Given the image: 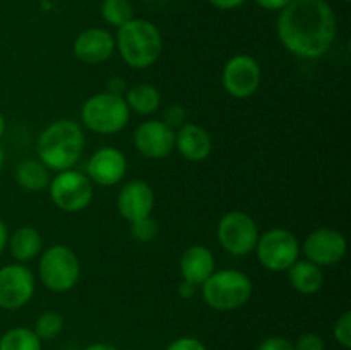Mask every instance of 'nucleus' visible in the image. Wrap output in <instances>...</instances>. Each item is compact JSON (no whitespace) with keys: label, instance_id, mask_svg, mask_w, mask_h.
<instances>
[{"label":"nucleus","instance_id":"nucleus-1","mask_svg":"<svg viewBox=\"0 0 351 350\" xmlns=\"http://www.w3.org/2000/svg\"><path fill=\"white\" fill-rule=\"evenodd\" d=\"M276 33L291 55L317 60L331 50L338 33V19L326 0H291L280 10Z\"/></svg>","mask_w":351,"mask_h":350},{"label":"nucleus","instance_id":"nucleus-2","mask_svg":"<svg viewBox=\"0 0 351 350\" xmlns=\"http://www.w3.org/2000/svg\"><path fill=\"white\" fill-rule=\"evenodd\" d=\"M84 144V132L75 120H55L38 136V160L50 172L71 170L81 160Z\"/></svg>","mask_w":351,"mask_h":350},{"label":"nucleus","instance_id":"nucleus-3","mask_svg":"<svg viewBox=\"0 0 351 350\" xmlns=\"http://www.w3.org/2000/svg\"><path fill=\"white\" fill-rule=\"evenodd\" d=\"M115 48L129 67L147 69L161 57L163 38L154 23L132 17L117 31Z\"/></svg>","mask_w":351,"mask_h":350},{"label":"nucleus","instance_id":"nucleus-4","mask_svg":"<svg viewBox=\"0 0 351 350\" xmlns=\"http://www.w3.org/2000/svg\"><path fill=\"white\" fill-rule=\"evenodd\" d=\"M252 280L243 271L233 268L215 271L201 285V294L206 304L221 312L243 307L252 297Z\"/></svg>","mask_w":351,"mask_h":350},{"label":"nucleus","instance_id":"nucleus-5","mask_svg":"<svg viewBox=\"0 0 351 350\" xmlns=\"http://www.w3.org/2000/svg\"><path fill=\"white\" fill-rule=\"evenodd\" d=\"M81 120L93 132L112 136L125 129L130 120V110L123 96L110 91L96 93L82 103Z\"/></svg>","mask_w":351,"mask_h":350},{"label":"nucleus","instance_id":"nucleus-6","mask_svg":"<svg viewBox=\"0 0 351 350\" xmlns=\"http://www.w3.org/2000/svg\"><path fill=\"white\" fill-rule=\"evenodd\" d=\"M38 275L45 287L55 294L72 290L81 278V263L71 247L55 244L48 247L40 257Z\"/></svg>","mask_w":351,"mask_h":350},{"label":"nucleus","instance_id":"nucleus-7","mask_svg":"<svg viewBox=\"0 0 351 350\" xmlns=\"http://www.w3.org/2000/svg\"><path fill=\"white\" fill-rule=\"evenodd\" d=\"M254 250L263 268L273 273H281L288 271V268L298 261L300 242L291 230L276 226L259 235Z\"/></svg>","mask_w":351,"mask_h":350},{"label":"nucleus","instance_id":"nucleus-8","mask_svg":"<svg viewBox=\"0 0 351 350\" xmlns=\"http://www.w3.org/2000/svg\"><path fill=\"white\" fill-rule=\"evenodd\" d=\"M216 235L225 253L235 257H243L256 249L259 240V226L249 213L235 209L221 216Z\"/></svg>","mask_w":351,"mask_h":350},{"label":"nucleus","instance_id":"nucleus-9","mask_svg":"<svg viewBox=\"0 0 351 350\" xmlns=\"http://www.w3.org/2000/svg\"><path fill=\"white\" fill-rule=\"evenodd\" d=\"M50 198L58 209L65 213H79L88 208L95 196L93 182L88 175L74 170L57 172L48 185Z\"/></svg>","mask_w":351,"mask_h":350},{"label":"nucleus","instance_id":"nucleus-10","mask_svg":"<svg viewBox=\"0 0 351 350\" xmlns=\"http://www.w3.org/2000/svg\"><path fill=\"white\" fill-rule=\"evenodd\" d=\"M263 79L259 62L245 54L235 55L223 67L221 82L232 98L247 100L257 93Z\"/></svg>","mask_w":351,"mask_h":350},{"label":"nucleus","instance_id":"nucleus-11","mask_svg":"<svg viewBox=\"0 0 351 350\" xmlns=\"http://www.w3.org/2000/svg\"><path fill=\"white\" fill-rule=\"evenodd\" d=\"M36 290L34 275L26 264L10 263L0 268V309L16 311L33 299Z\"/></svg>","mask_w":351,"mask_h":350},{"label":"nucleus","instance_id":"nucleus-12","mask_svg":"<svg viewBox=\"0 0 351 350\" xmlns=\"http://www.w3.org/2000/svg\"><path fill=\"white\" fill-rule=\"evenodd\" d=\"M300 250H304L305 257L317 266H335L346 256L348 242L339 230L322 226L308 233Z\"/></svg>","mask_w":351,"mask_h":350},{"label":"nucleus","instance_id":"nucleus-13","mask_svg":"<svg viewBox=\"0 0 351 350\" xmlns=\"http://www.w3.org/2000/svg\"><path fill=\"white\" fill-rule=\"evenodd\" d=\"M134 146L149 160H163L175 150V129L163 120H146L134 130Z\"/></svg>","mask_w":351,"mask_h":350},{"label":"nucleus","instance_id":"nucleus-14","mask_svg":"<svg viewBox=\"0 0 351 350\" xmlns=\"http://www.w3.org/2000/svg\"><path fill=\"white\" fill-rule=\"evenodd\" d=\"M88 178L101 187L117 185L127 174V158L120 150L113 146L99 148L91 154L86 165Z\"/></svg>","mask_w":351,"mask_h":350},{"label":"nucleus","instance_id":"nucleus-15","mask_svg":"<svg viewBox=\"0 0 351 350\" xmlns=\"http://www.w3.org/2000/svg\"><path fill=\"white\" fill-rule=\"evenodd\" d=\"M72 51L82 64L99 65L115 51V36L105 27H88L75 36Z\"/></svg>","mask_w":351,"mask_h":350},{"label":"nucleus","instance_id":"nucleus-16","mask_svg":"<svg viewBox=\"0 0 351 350\" xmlns=\"http://www.w3.org/2000/svg\"><path fill=\"white\" fill-rule=\"evenodd\" d=\"M154 208V192L144 180H130L117 196L119 215L129 223L151 216Z\"/></svg>","mask_w":351,"mask_h":350},{"label":"nucleus","instance_id":"nucleus-17","mask_svg":"<svg viewBox=\"0 0 351 350\" xmlns=\"http://www.w3.org/2000/svg\"><path fill=\"white\" fill-rule=\"evenodd\" d=\"M175 150L187 161L199 163L211 154L213 139L204 127L197 124H184L175 132Z\"/></svg>","mask_w":351,"mask_h":350},{"label":"nucleus","instance_id":"nucleus-18","mask_svg":"<svg viewBox=\"0 0 351 350\" xmlns=\"http://www.w3.org/2000/svg\"><path fill=\"white\" fill-rule=\"evenodd\" d=\"M216 271V259L211 249L201 244L187 247L180 257L182 280L201 287Z\"/></svg>","mask_w":351,"mask_h":350},{"label":"nucleus","instance_id":"nucleus-19","mask_svg":"<svg viewBox=\"0 0 351 350\" xmlns=\"http://www.w3.org/2000/svg\"><path fill=\"white\" fill-rule=\"evenodd\" d=\"M288 281L298 294L314 295L324 287V271L308 259H298L288 268Z\"/></svg>","mask_w":351,"mask_h":350},{"label":"nucleus","instance_id":"nucleus-20","mask_svg":"<svg viewBox=\"0 0 351 350\" xmlns=\"http://www.w3.org/2000/svg\"><path fill=\"white\" fill-rule=\"evenodd\" d=\"M7 244H9L10 254H12L14 259L17 263L24 264L40 256L41 247H43V239H41V233L34 226L23 225L14 230Z\"/></svg>","mask_w":351,"mask_h":350},{"label":"nucleus","instance_id":"nucleus-21","mask_svg":"<svg viewBox=\"0 0 351 350\" xmlns=\"http://www.w3.org/2000/svg\"><path fill=\"white\" fill-rule=\"evenodd\" d=\"M16 177L17 185L27 192H40L48 189L50 185V170L41 163L40 160L34 158H27L23 160L16 167Z\"/></svg>","mask_w":351,"mask_h":350},{"label":"nucleus","instance_id":"nucleus-22","mask_svg":"<svg viewBox=\"0 0 351 350\" xmlns=\"http://www.w3.org/2000/svg\"><path fill=\"white\" fill-rule=\"evenodd\" d=\"M123 100L130 112H136L139 115H153L161 106L160 89L147 82H141L127 89Z\"/></svg>","mask_w":351,"mask_h":350},{"label":"nucleus","instance_id":"nucleus-23","mask_svg":"<svg viewBox=\"0 0 351 350\" xmlns=\"http://www.w3.org/2000/svg\"><path fill=\"white\" fill-rule=\"evenodd\" d=\"M0 350H41V340L31 328L16 326L0 336Z\"/></svg>","mask_w":351,"mask_h":350},{"label":"nucleus","instance_id":"nucleus-24","mask_svg":"<svg viewBox=\"0 0 351 350\" xmlns=\"http://www.w3.org/2000/svg\"><path fill=\"white\" fill-rule=\"evenodd\" d=\"M101 17L110 24L117 27L123 26L134 17V9L130 0H103L101 3Z\"/></svg>","mask_w":351,"mask_h":350},{"label":"nucleus","instance_id":"nucleus-25","mask_svg":"<svg viewBox=\"0 0 351 350\" xmlns=\"http://www.w3.org/2000/svg\"><path fill=\"white\" fill-rule=\"evenodd\" d=\"M64 316L57 311H45L38 316L34 323L33 331L36 333L38 338L43 340H55L62 331H64Z\"/></svg>","mask_w":351,"mask_h":350},{"label":"nucleus","instance_id":"nucleus-26","mask_svg":"<svg viewBox=\"0 0 351 350\" xmlns=\"http://www.w3.org/2000/svg\"><path fill=\"white\" fill-rule=\"evenodd\" d=\"M130 235L137 240V242H151L156 239L158 235V225L151 216L137 222L130 223Z\"/></svg>","mask_w":351,"mask_h":350},{"label":"nucleus","instance_id":"nucleus-27","mask_svg":"<svg viewBox=\"0 0 351 350\" xmlns=\"http://www.w3.org/2000/svg\"><path fill=\"white\" fill-rule=\"evenodd\" d=\"M332 335H335L336 342L343 347V349H351V312L346 311L336 319L335 326H332Z\"/></svg>","mask_w":351,"mask_h":350},{"label":"nucleus","instance_id":"nucleus-28","mask_svg":"<svg viewBox=\"0 0 351 350\" xmlns=\"http://www.w3.org/2000/svg\"><path fill=\"white\" fill-rule=\"evenodd\" d=\"M293 345L295 350H326L324 340L317 333H304Z\"/></svg>","mask_w":351,"mask_h":350},{"label":"nucleus","instance_id":"nucleus-29","mask_svg":"<svg viewBox=\"0 0 351 350\" xmlns=\"http://www.w3.org/2000/svg\"><path fill=\"white\" fill-rule=\"evenodd\" d=\"M167 350H208L201 340L194 338V336H182V338L173 340Z\"/></svg>","mask_w":351,"mask_h":350},{"label":"nucleus","instance_id":"nucleus-30","mask_svg":"<svg viewBox=\"0 0 351 350\" xmlns=\"http://www.w3.org/2000/svg\"><path fill=\"white\" fill-rule=\"evenodd\" d=\"M257 350H295L293 342L283 336H267L261 342Z\"/></svg>","mask_w":351,"mask_h":350},{"label":"nucleus","instance_id":"nucleus-31","mask_svg":"<svg viewBox=\"0 0 351 350\" xmlns=\"http://www.w3.org/2000/svg\"><path fill=\"white\" fill-rule=\"evenodd\" d=\"M185 110L182 108L180 105H171L170 108L165 112V117H163V122L168 124V126L171 127V129H175V127L178 126H184V120H185Z\"/></svg>","mask_w":351,"mask_h":350},{"label":"nucleus","instance_id":"nucleus-32","mask_svg":"<svg viewBox=\"0 0 351 350\" xmlns=\"http://www.w3.org/2000/svg\"><path fill=\"white\" fill-rule=\"evenodd\" d=\"M290 2L291 0H256V3L261 7V9L278 10V12H280V10H283Z\"/></svg>","mask_w":351,"mask_h":350},{"label":"nucleus","instance_id":"nucleus-33","mask_svg":"<svg viewBox=\"0 0 351 350\" xmlns=\"http://www.w3.org/2000/svg\"><path fill=\"white\" fill-rule=\"evenodd\" d=\"M208 2L219 10H233L237 7L243 5L247 0H208Z\"/></svg>","mask_w":351,"mask_h":350},{"label":"nucleus","instance_id":"nucleus-34","mask_svg":"<svg viewBox=\"0 0 351 350\" xmlns=\"http://www.w3.org/2000/svg\"><path fill=\"white\" fill-rule=\"evenodd\" d=\"M108 91L113 93V95L122 96V93L127 91V86H125V82H123V79L122 78H112V81L108 82Z\"/></svg>","mask_w":351,"mask_h":350},{"label":"nucleus","instance_id":"nucleus-35","mask_svg":"<svg viewBox=\"0 0 351 350\" xmlns=\"http://www.w3.org/2000/svg\"><path fill=\"white\" fill-rule=\"evenodd\" d=\"M195 290H197V287H195V285L189 283V281H184V280H182L180 288H178V292H180V295L184 299H192V297H194Z\"/></svg>","mask_w":351,"mask_h":350},{"label":"nucleus","instance_id":"nucleus-36","mask_svg":"<svg viewBox=\"0 0 351 350\" xmlns=\"http://www.w3.org/2000/svg\"><path fill=\"white\" fill-rule=\"evenodd\" d=\"M7 242H9V230H7L5 222L0 218V256H2V253L5 250Z\"/></svg>","mask_w":351,"mask_h":350},{"label":"nucleus","instance_id":"nucleus-37","mask_svg":"<svg viewBox=\"0 0 351 350\" xmlns=\"http://www.w3.org/2000/svg\"><path fill=\"white\" fill-rule=\"evenodd\" d=\"M84 350H119V349L113 345H110V343H93V345L86 347Z\"/></svg>","mask_w":351,"mask_h":350},{"label":"nucleus","instance_id":"nucleus-38","mask_svg":"<svg viewBox=\"0 0 351 350\" xmlns=\"http://www.w3.org/2000/svg\"><path fill=\"white\" fill-rule=\"evenodd\" d=\"M5 127H7L5 119H3V115H2V113H0V137H2L3 134H5Z\"/></svg>","mask_w":351,"mask_h":350},{"label":"nucleus","instance_id":"nucleus-39","mask_svg":"<svg viewBox=\"0 0 351 350\" xmlns=\"http://www.w3.org/2000/svg\"><path fill=\"white\" fill-rule=\"evenodd\" d=\"M3 161H5V153H3L2 146H0V170H2V167H3Z\"/></svg>","mask_w":351,"mask_h":350},{"label":"nucleus","instance_id":"nucleus-40","mask_svg":"<svg viewBox=\"0 0 351 350\" xmlns=\"http://www.w3.org/2000/svg\"><path fill=\"white\" fill-rule=\"evenodd\" d=\"M343 2H345V3H348V2H350V0H343Z\"/></svg>","mask_w":351,"mask_h":350}]
</instances>
